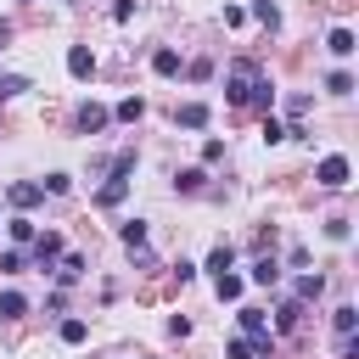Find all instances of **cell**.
<instances>
[{"label": "cell", "mask_w": 359, "mask_h": 359, "mask_svg": "<svg viewBox=\"0 0 359 359\" xmlns=\"http://www.w3.org/2000/svg\"><path fill=\"white\" fill-rule=\"evenodd\" d=\"M252 280H258V286H275V280H280V264H275V258H258V264H252Z\"/></svg>", "instance_id": "ba28073f"}, {"label": "cell", "mask_w": 359, "mask_h": 359, "mask_svg": "<svg viewBox=\"0 0 359 359\" xmlns=\"http://www.w3.org/2000/svg\"><path fill=\"white\" fill-rule=\"evenodd\" d=\"M6 196H11V202H17V208H34V202H39V196H45V185H28V180H22V185H11V191H6Z\"/></svg>", "instance_id": "52a82bcc"}, {"label": "cell", "mask_w": 359, "mask_h": 359, "mask_svg": "<svg viewBox=\"0 0 359 359\" xmlns=\"http://www.w3.org/2000/svg\"><path fill=\"white\" fill-rule=\"evenodd\" d=\"M56 252H62V236H56V230H45V236L34 241V258H39V269H50V258H56Z\"/></svg>", "instance_id": "5b68a950"}, {"label": "cell", "mask_w": 359, "mask_h": 359, "mask_svg": "<svg viewBox=\"0 0 359 359\" xmlns=\"http://www.w3.org/2000/svg\"><path fill=\"white\" fill-rule=\"evenodd\" d=\"M123 247H129V252H140V247H146V224H140V219H129V224H123Z\"/></svg>", "instance_id": "30bf717a"}, {"label": "cell", "mask_w": 359, "mask_h": 359, "mask_svg": "<svg viewBox=\"0 0 359 359\" xmlns=\"http://www.w3.org/2000/svg\"><path fill=\"white\" fill-rule=\"evenodd\" d=\"M67 73H73V79H90V73H95V56H90L84 45H73V50H67Z\"/></svg>", "instance_id": "3957f363"}, {"label": "cell", "mask_w": 359, "mask_h": 359, "mask_svg": "<svg viewBox=\"0 0 359 359\" xmlns=\"http://www.w3.org/2000/svg\"><path fill=\"white\" fill-rule=\"evenodd\" d=\"M320 292H325L320 275H297V297H320Z\"/></svg>", "instance_id": "2e32d148"}, {"label": "cell", "mask_w": 359, "mask_h": 359, "mask_svg": "<svg viewBox=\"0 0 359 359\" xmlns=\"http://www.w3.org/2000/svg\"><path fill=\"white\" fill-rule=\"evenodd\" d=\"M325 45H331V56H353V34H348V28H331Z\"/></svg>", "instance_id": "9c48e42d"}, {"label": "cell", "mask_w": 359, "mask_h": 359, "mask_svg": "<svg viewBox=\"0 0 359 359\" xmlns=\"http://www.w3.org/2000/svg\"><path fill=\"white\" fill-rule=\"evenodd\" d=\"M252 17H258V22H264V28H280V11H275V6H269V0H258V6H252Z\"/></svg>", "instance_id": "4fadbf2b"}, {"label": "cell", "mask_w": 359, "mask_h": 359, "mask_svg": "<svg viewBox=\"0 0 359 359\" xmlns=\"http://www.w3.org/2000/svg\"><path fill=\"white\" fill-rule=\"evenodd\" d=\"M28 303H22V292H0V320H17Z\"/></svg>", "instance_id": "8fae6325"}, {"label": "cell", "mask_w": 359, "mask_h": 359, "mask_svg": "<svg viewBox=\"0 0 359 359\" xmlns=\"http://www.w3.org/2000/svg\"><path fill=\"white\" fill-rule=\"evenodd\" d=\"M320 185H325V191H342V185H348V157H325V163H320Z\"/></svg>", "instance_id": "7a4b0ae2"}, {"label": "cell", "mask_w": 359, "mask_h": 359, "mask_svg": "<svg viewBox=\"0 0 359 359\" xmlns=\"http://www.w3.org/2000/svg\"><path fill=\"white\" fill-rule=\"evenodd\" d=\"M151 67H157V73H180V50H157Z\"/></svg>", "instance_id": "5bb4252c"}, {"label": "cell", "mask_w": 359, "mask_h": 359, "mask_svg": "<svg viewBox=\"0 0 359 359\" xmlns=\"http://www.w3.org/2000/svg\"><path fill=\"white\" fill-rule=\"evenodd\" d=\"M140 112H146V101H140V95H129V101H118V118H123V123H135Z\"/></svg>", "instance_id": "9a60e30c"}, {"label": "cell", "mask_w": 359, "mask_h": 359, "mask_svg": "<svg viewBox=\"0 0 359 359\" xmlns=\"http://www.w3.org/2000/svg\"><path fill=\"white\" fill-rule=\"evenodd\" d=\"M174 118H180L185 129H202V123H208V107H202V101H185V107H180Z\"/></svg>", "instance_id": "8992f818"}, {"label": "cell", "mask_w": 359, "mask_h": 359, "mask_svg": "<svg viewBox=\"0 0 359 359\" xmlns=\"http://www.w3.org/2000/svg\"><path fill=\"white\" fill-rule=\"evenodd\" d=\"M123 191H129V180H123V174H112V180L95 191V202H101V208H118V202H123Z\"/></svg>", "instance_id": "277c9868"}, {"label": "cell", "mask_w": 359, "mask_h": 359, "mask_svg": "<svg viewBox=\"0 0 359 359\" xmlns=\"http://www.w3.org/2000/svg\"><path fill=\"white\" fill-rule=\"evenodd\" d=\"M11 236L17 241H34V219H11Z\"/></svg>", "instance_id": "d6986e66"}, {"label": "cell", "mask_w": 359, "mask_h": 359, "mask_svg": "<svg viewBox=\"0 0 359 359\" xmlns=\"http://www.w3.org/2000/svg\"><path fill=\"white\" fill-rule=\"evenodd\" d=\"M84 337H90L84 320H62V342H84Z\"/></svg>", "instance_id": "e0dca14e"}, {"label": "cell", "mask_w": 359, "mask_h": 359, "mask_svg": "<svg viewBox=\"0 0 359 359\" xmlns=\"http://www.w3.org/2000/svg\"><path fill=\"white\" fill-rule=\"evenodd\" d=\"M252 90H258V67L252 62H236L230 67V101L241 107V101H252Z\"/></svg>", "instance_id": "6da1fadb"}, {"label": "cell", "mask_w": 359, "mask_h": 359, "mask_svg": "<svg viewBox=\"0 0 359 359\" xmlns=\"http://www.w3.org/2000/svg\"><path fill=\"white\" fill-rule=\"evenodd\" d=\"M22 90H28V79H17V73H11V79H0V95H22Z\"/></svg>", "instance_id": "44dd1931"}, {"label": "cell", "mask_w": 359, "mask_h": 359, "mask_svg": "<svg viewBox=\"0 0 359 359\" xmlns=\"http://www.w3.org/2000/svg\"><path fill=\"white\" fill-rule=\"evenodd\" d=\"M337 337H353V309H348V303L337 309Z\"/></svg>", "instance_id": "ac0fdd59"}, {"label": "cell", "mask_w": 359, "mask_h": 359, "mask_svg": "<svg viewBox=\"0 0 359 359\" xmlns=\"http://www.w3.org/2000/svg\"><path fill=\"white\" fill-rule=\"evenodd\" d=\"M219 297H241V280L236 275H219Z\"/></svg>", "instance_id": "ffe728a7"}, {"label": "cell", "mask_w": 359, "mask_h": 359, "mask_svg": "<svg viewBox=\"0 0 359 359\" xmlns=\"http://www.w3.org/2000/svg\"><path fill=\"white\" fill-rule=\"evenodd\" d=\"M79 123H84V129H107V107H95V101H90V107L79 112Z\"/></svg>", "instance_id": "7c38bea8"}]
</instances>
